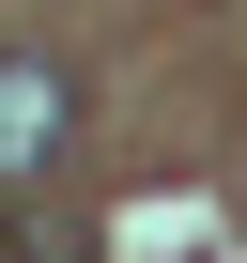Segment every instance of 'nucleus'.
Instances as JSON below:
<instances>
[{"label": "nucleus", "mask_w": 247, "mask_h": 263, "mask_svg": "<svg viewBox=\"0 0 247 263\" xmlns=\"http://www.w3.org/2000/svg\"><path fill=\"white\" fill-rule=\"evenodd\" d=\"M62 124H77V93H62L47 62H0V186H31V171L62 155Z\"/></svg>", "instance_id": "nucleus-1"}]
</instances>
